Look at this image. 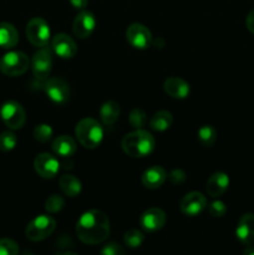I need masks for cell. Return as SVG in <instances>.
<instances>
[{
  "instance_id": "6da1fadb",
  "label": "cell",
  "mask_w": 254,
  "mask_h": 255,
  "mask_svg": "<svg viewBox=\"0 0 254 255\" xmlns=\"http://www.w3.org/2000/svg\"><path fill=\"white\" fill-rule=\"evenodd\" d=\"M109 217L99 209H91L81 214L76 222V234L85 244H100L110 236Z\"/></svg>"
},
{
  "instance_id": "484cf974",
  "label": "cell",
  "mask_w": 254,
  "mask_h": 255,
  "mask_svg": "<svg viewBox=\"0 0 254 255\" xmlns=\"http://www.w3.org/2000/svg\"><path fill=\"white\" fill-rule=\"evenodd\" d=\"M144 241V236L141 231H137V229H129L128 232H126L124 236V242L128 248H138L142 246Z\"/></svg>"
},
{
  "instance_id": "ffe728a7",
  "label": "cell",
  "mask_w": 254,
  "mask_h": 255,
  "mask_svg": "<svg viewBox=\"0 0 254 255\" xmlns=\"http://www.w3.org/2000/svg\"><path fill=\"white\" fill-rule=\"evenodd\" d=\"M52 151L62 158H70L76 152V142L66 134H61L52 142Z\"/></svg>"
},
{
  "instance_id": "5b68a950",
  "label": "cell",
  "mask_w": 254,
  "mask_h": 255,
  "mask_svg": "<svg viewBox=\"0 0 254 255\" xmlns=\"http://www.w3.org/2000/svg\"><path fill=\"white\" fill-rule=\"evenodd\" d=\"M29 66V57L22 51H10L0 59V71L6 76H20Z\"/></svg>"
},
{
  "instance_id": "7a4b0ae2",
  "label": "cell",
  "mask_w": 254,
  "mask_h": 255,
  "mask_svg": "<svg viewBox=\"0 0 254 255\" xmlns=\"http://www.w3.org/2000/svg\"><path fill=\"white\" fill-rule=\"evenodd\" d=\"M121 147L129 157H146L153 152L156 147L154 137L144 129L137 128L136 131L129 132L122 138Z\"/></svg>"
},
{
  "instance_id": "e575fe53",
  "label": "cell",
  "mask_w": 254,
  "mask_h": 255,
  "mask_svg": "<svg viewBox=\"0 0 254 255\" xmlns=\"http://www.w3.org/2000/svg\"><path fill=\"white\" fill-rule=\"evenodd\" d=\"M246 24H247V29H248L252 34H254V9L252 10V11L248 14V16H247Z\"/></svg>"
},
{
  "instance_id": "52a82bcc",
  "label": "cell",
  "mask_w": 254,
  "mask_h": 255,
  "mask_svg": "<svg viewBox=\"0 0 254 255\" xmlns=\"http://www.w3.org/2000/svg\"><path fill=\"white\" fill-rule=\"evenodd\" d=\"M0 116L5 126L11 129H19L26 121V114L21 105L16 101H7L0 109Z\"/></svg>"
},
{
  "instance_id": "83f0119b",
  "label": "cell",
  "mask_w": 254,
  "mask_h": 255,
  "mask_svg": "<svg viewBox=\"0 0 254 255\" xmlns=\"http://www.w3.org/2000/svg\"><path fill=\"white\" fill-rule=\"evenodd\" d=\"M52 133H54V131H52L51 126L46 124L37 125V126L34 128L35 139L41 142V143H45V142L50 141L52 137Z\"/></svg>"
},
{
  "instance_id": "f1b7e54d",
  "label": "cell",
  "mask_w": 254,
  "mask_h": 255,
  "mask_svg": "<svg viewBox=\"0 0 254 255\" xmlns=\"http://www.w3.org/2000/svg\"><path fill=\"white\" fill-rule=\"evenodd\" d=\"M65 206V201L61 196H57V194H52L45 202V209L50 213H57V212L61 211Z\"/></svg>"
},
{
  "instance_id": "8fae6325",
  "label": "cell",
  "mask_w": 254,
  "mask_h": 255,
  "mask_svg": "<svg viewBox=\"0 0 254 255\" xmlns=\"http://www.w3.org/2000/svg\"><path fill=\"white\" fill-rule=\"evenodd\" d=\"M126 39L129 42V45H132L136 49L144 50L151 45L152 34L147 26L134 22L127 27Z\"/></svg>"
},
{
  "instance_id": "e0dca14e",
  "label": "cell",
  "mask_w": 254,
  "mask_h": 255,
  "mask_svg": "<svg viewBox=\"0 0 254 255\" xmlns=\"http://www.w3.org/2000/svg\"><path fill=\"white\" fill-rule=\"evenodd\" d=\"M229 177L224 172H216L208 178L206 183L207 194L212 198H218L228 189Z\"/></svg>"
},
{
  "instance_id": "2e32d148",
  "label": "cell",
  "mask_w": 254,
  "mask_h": 255,
  "mask_svg": "<svg viewBox=\"0 0 254 255\" xmlns=\"http://www.w3.org/2000/svg\"><path fill=\"white\" fill-rule=\"evenodd\" d=\"M236 237L243 246H249L254 242V214L244 213L239 218L236 228Z\"/></svg>"
},
{
  "instance_id": "277c9868",
  "label": "cell",
  "mask_w": 254,
  "mask_h": 255,
  "mask_svg": "<svg viewBox=\"0 0 254 255\" xmlns=\"http://www.w3.org/2000/svg\"><path fill=\"white\" fill-rule=\"evenodd\" d=\"M56 228V222L52 217L40 214L32 219L25 229V236L31 242H41L51 236Z\"/></svg>"
},
{
  "instance_id": "603a6c76",
  "label": "cell",
  "mask_w": 254,
  "mask_h": 255,
  "mask_svg": "<svg viewBox=\"0 0 254 255\" xmlns=\"http://www.w3.org/2000/svg\"><path fill=\"white\" fill-rule=\"evenodd\" d=\"M120 105L115 101H107L100 109V119L105 125L110 126L114 125L119 120L120 116Z\"/></svg>"
},
{
  "instance_id": "7402d4cb",
  "label": "cell",
  "mask_w": 254,
  "mask_h": 255,
  "mask_svg": "<svg viewBox=\"0 0 254 255\" xmlns=\"http://www.w3.org/2000/svg\"><path fill=\"white\" fill-rule=\"evenodd\" d=\"M60 188H61L62 193L67 197H77L80 193H81V182H80L79 178H76L72 174H64L61 176L59 181Z\"/></svg>"
},
{
  "instance_id": "836d02e7",
  "label": "cell",
  "mask_w": 254,
  "mask_h": 255,
  "mask_svg": "<svg viewBox=\"0 0 254 255\" xmlns=\"http://www.w3.org/2000/svg\"><path fill=\"white\" fill-rule=\"evenodd\" d=\"M168 178L173 184H179L186 181V173L183 171H181V169H174V171H172L169 173Z\"/></svg>"
},
{
  "instance_id": "d6a6232c",
  "label": "cell",
  "mask_w": 254,
  "mask_h": 255,
  "mask_svg": "<svg viewBox=\"0 0 254 255\" xmlns=\"http://www.w3.org/2000/svg\"><path fill=\"white\" fill-rule=\"evenodd\" d=\"M101 253L105 255H122L125 254V249L116 243H109L101 249Z\"/></svg>"
},
{
  "instance_id": "44dd1931",
  "label": "cell",
  "mask_w": 254,
  "mask_h": 255,
  "mask_svg": "<svg viewBox=\"0 0 254 255\" xmlns=\"http://www.w3.org/2000/svg\"><path fill=\"white\" fill-rule=\"evenodd\" d=\"M19 41V32L14 25L9 22H0V47L11 49Z\"/></svg>"
},
{
  "instance_id": "ac0fdd59",
  "label": "cell",
  "mask_w": 254,
  "mask_h": 255,
  "mask_svg": "<svg viewBox=\"0 0 254 255\" xmlns=\"http://www.w3.org/2000/svg\"><path fill=\"white\" fill-rule=\"evenodd\" d=\"M163 89L167 94L173 99L183 100L188 97L189 92H191V87L187 81H184L181 77H168L166 81L163 82Z\"/></svg>"
},
{
  "instance_id": "8d00e7d4",
  "label": "cell",
  "mask_w": 254,
  "mask_h": 255,
  "mask_svg": "<svg viewBox=\"0 0 254 255\" xmlns=\"http://www.w3.org/2000/svg\"><path fill=\"white\" fill-rule=\"evenodd\" d=\"M244 255H254V246H247V248L244 249Z\"/></svg>"
},
{
  "instance_id": "ba28073f",
  "label": "cell",
  "mask_w": 254,
  "mask_h": 255,
  "mask_svg": "<svg viewBox=\"0 0 254 255\" xmlns=\"http://www.w3.org/2000/svg\"><path fill=\"white\" fill-rule=\"evenodd\" d=\"M44 91L52 102L64 105L70 99V87L61 77H50L44 84Z\"/></svg>"
},
{
  "instance_id": "1f68e13d",
  "label": "cell",
  "mask_w": 254,
  "mask_h": 255,
  "mask_svg": "<svg viewBox=\"0 0 254 255\" xmlns=\"http://www.w3.org/2000/svg\"><path fill=\"white\" fill-rule=\"evenodd\" d=\"M208 212L214 218H221L227 213V206L222 201H214L208 206Z\"/></svg>"
},
{
  "instance_id": "d6986e66",
  "label": "cell",
  "mask_w": 254,
  "mask_h": 255,
  "mask_svg": "<svg viewBox=\"0 0 254 255\" xmlns=\"http://www.w3.org/2000/svg\"><path fill=\"white\" fill-rule=\"evenodd\" d=\"M142 184L148 189H157L167 179V173L161 166H152L142 174Z\"/></svg>"
},
{
  "instance_id": "30bf717a",
  "label": "cell",
  "mask_w": 254,
  "mask_h": 255,
  "mask_svg": "<svg viewBox=\"0 0 254 255\" xmlns=\"http://www.w3.org/2000/svg\"><path fill=\"white\" fill-rule=\"evenodd\" d=\"M34 168L41 178L51 179L59 173L60 162L56 157L47 152H42L35 157Z\"/></svg>"
},
{
  "instance_id": "f546056e",
  "label": "cell",
  "mask_w": 254,
  "mask_h": 255,
  "mask_svg": "<svg viewBox=\"0 0 254 255\" xmlns=\"http://www.w3.org/2000/svg\"><path fill=\"white\" fill-rule=\"evenodd\" d=\"M147 116L141 109H134L132 110L131 114H129V124H131L132 127L134 128H141L146 125Z\"/></svg>"
},
{
  "instance_id": "cb8c5ba5",
  "label": "cell",
  "mask_w": 254,
  "mask_h": 255,
  "mask_svg": "<svg viewBox=\"0 0 254 255\" xmlns=\"http://www.w3.org/2000/svg\"><path fill=\"white\" fill-rule=\"evenodd\" d=\"M172 122H173V117H172L171 112L162 110V111L156 112L152 116L151 121H149V126L154 131L164 132L172 126Z\"/></svg>"
},
{
  "instance_id": "3957f363",
  "label": "cell",
  "mask_w": 254,
  "mask_h": 255,
  "mask_svg": "<svg viewBox=\"0 0 254 255\" xmlns=\"http://www.w3.org/2000/svg\"><path fill=\"white\" fill-rule=\"evenodd\" d=\"M75 134L77 137V141L85 148L94 149L99 147L104 139V128L96 120L84 119L76 125Z\"/></svg>"
},
{
  "instance_id": "5bb4252c",
  "label": "cell",
  "mask_w": 254,
  "mask_h": 255,
  "mask_svg": "<svg viewBox=\"0 0 254 255\" xmlns=\"http://www.w3.org/2000/svg\"><path fill=\"white\" fill-rule=\"evenodd\" d=\"M95 27H96V19H95L94 14L89 10H81L75 17L74 24H72V30L74 34L76 35L79 39H86L90 35L94 32Z\"/></svg>"
},
{
  "instance_id": "4fadbf2b",
  "label": "cell",
  "mask_w": 254,
  "mask_h": 255,
  "mask_svg": "<svg viewBox=\"0 0 254 255\" xmlns=\"http://www.w3.org/2000/svg\"><path fill=\"white\" fill-rule=\"evenodd\" d=\"M166 213L157 207L148 208L139 217V224H141L142 228L147 232H151V233L161 231L166 224Z\"/></svg>"
},
{
  "instance_id": "d590c367",
  "label": "cell",
  "mask_w": 254,
  "mask_h": 255,
  "mask_svg": "<svg viewBox=\"0 0 254 255\" xmlns=\"http://www.w3.org/2000/svg\"><path fill=\"white\" fill-rule=\"evenodd\" d=\"M70 2H71V5L75 9L84 10L87 6V4H89V0H70Z\"/></svg>"
},
{
  "instance_id": "d4e9b609",
  "label": "cell",
  "mask_w": 254,
  "mask_h": 255,
  "mask_svg": "<svg viewBox=\"0 0 254 255\" xmlns=\"http://www.w3.org/2000/svg\"><path fill=\"white\" fill-rule=\"evenodd\" d=\"M197 136H198L199 142L206 147H212L217 141V131L211 125H203L199 127Z\"/></svg>"
},
{
  "instance_id": "4dcf8cb0",
  "label": "cell",
  "mask_w": 254,
  "mask_h": 255,
  "mask_svg": "<svg viewBox=\"0 0 254 255\" xmlns=\"http://www.w3.org/2000/svg\"><path fill=\"white\" fill-rule=\"evenodd\" d=\"M19 246L11 239H0V255H16Z\"/></svg>"
},
{
  "instance_id": "8992f818",
  "label": "cell",
  "mask_w": 254,
  "mask_h": 255,
  "mask_svg": "<svg viewBox=\"0 0 254 255\" xmlns=\"http://www.w3.org/2000/svg\"><path fill=\"white\" fill-rule=\"evenodd\" d=\"M50 26L42 17H34L26 25V37L34 46L45 47L50 42Z\"/></svg>"
},
{
  "instance_id": "4316f807",
  "label": "cell",
  "mask_w": 254,
  "mask_h": 255,
  "mask_svg": "<svg viewBox=\"0 0 254 255\" xmlns=\"http://www.w3.org/2000/svg\"><path fill=\"white\" fill-rule=\"evenodd\" d=\"M17 143V138L14 132L5 131L0 133V151L9 152L15 148Z\"/></svg>"
},
{
  "instance_id": "9c48e42d",
  "label": "cell",
  "mask_w": 254,
  "mask_h": 255,
  "mask_svg": "<svg viewBox=\"0 0 254 255\" xmlns=\"http://www.w3.org/2000/svg\"><path fill=\"white\" fill-rule=\"evenodd\" d=\"M31 69L36 79H47L52 69V52L49 47H39V50L32 56Z\"/></svg>"
},
{
  "instance_id": "7c38bea8",
  "label": "cell",
  "mask_w": 254,
  "mask_h": 255,
  "mask_svg": "<svg viewBox=\"0 0 254 255\" xmlns=\"http://www.w3.org/2000/svg\"><path fill=\"white\" fill-rule=\"evenodd\" d=\"M207 208V198L201 192H189L179 203V209L184 216L197 217Z\"/></svg>"
},
{
  "instance_id": "9a60e30c",
  "label": "cell",
  "mask_w": 254,
  "mask_h": 255,
  "mask_svg": "<svg viewBox=\"0 0 254 255\" xmlns=\"http://www.w3.org/2000/svg\"><path fill=\"white\" fill-rule=\"evenodd\" d=\"M51 49L61 59H71L77 52V46L72 37L64 32L55 35L51 41Z\"/></svg>"
}]
</instances>
